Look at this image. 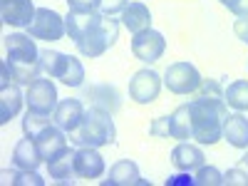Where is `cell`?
I'll use <instances>...</instances> for the list:
<instances>
[{
    "mask_svg": "<svg viewBox=\"0 0 248 186\" xmlns=\"http://www.w3.org/2000/svg\"><path fill=\"white\" fill-rule=\"evenodd\" d=\"M30 37L32 35H23V32H13L5 37V52H8L5 62L17 85H30L43 72V67H40V50L35 45V40Z\"/></svg>",
    "mask_w": 248,
    "mask_h": 186,
    "instance_id": "1",
    "label": "cell"
},
{
    "mask_svg": "<svg viewBox=\"0 0 248 186\" xmlns=\"http://www.w3.org/2000/svg\"><path fill=\"white\" fill-rule=\"evenodd\" d=\"M191 107V124H194V139L199 144H216L223 137V119L229 117L226 102H211L196 97L189 102Z\"/></svg>",
    "mask_w": 248,
    "mask_h": 186,
    "instance_id": "2",
    "label": "cell"
},
{
    "mask_svg": "<svg viewBox=\"0 0 248 186\" xmlns=\"http://www.w3.org/2000/svg\"><path fill=\"white\" fill-rule=\"evenodd\" d=\"M117 137L112 114L99 109V107H90L85 109V117H82V124L77 127V132H72V139L79 144V147H107L112 144Z\"/></svg>",
    "mask_w": 248,
    "mask_h": 186,
    "instance_id": "3",
    "label": "cell"
},
{
    "mask_svg": "<svg viewBox=\"0 0 248 186\" xmlns=\"http://www.w3.org/2000/svg\"><path fill=\"white\" fill-rule=\"evenodd\" d=\"M117 37H119V23L112 15H99L92 30L77 43V50L85 57H99L117 43Z\"/></svg>",
    "mask_w": 248,
    "mask_h": 186,
    "instance_id": "4",
    "label": "cell"
},
{
    "mask_svg": "<svg viewBox=\"0 0 248 186\" xmlns=\"http://www.w3.org/2000/svg\"><path fill=\"white\" fill-rule=\"evenodd\" d=\"M25 102H28V109L37 112V114H55L57 109V87L52 77H37L35 82L28 85V94H25Z\"/></svg>",
    "mask_w": 248,
    "mask_h": 186,
    "instance_id": "5",
    "label": "cell"
},
{
    "mask_svg": "<svg viewBox=\"0 0 248 186\" xmlns=\"http://www.w3.org/2000/svg\"><path fill=\"white\" fill-rule=\"evenodd\" d=\"M28 35H32L35 40H47V43L62 40L67 35L65 17L55 10H50V8H37L35 20L28 25Z\"/></svg>",
    "mask_w": 248,
    "mask_h": 186,
    "instance_id": "6",
    "label": "cell"
},
{
    "mask_svg": "<svg viewBox=\"0 0 248 186\" xmlns=\"http://www.w3.org/2000/svg\"><path fill=\"white\" fill-rule=\"evenodd\" d=\"M164 85L174 94H191L201 85V75L191 62H174L164 72Z\"/></svg>",
    "mask_w": 248,
    "mask_h": 186,
    "instance_id": "7",
    "label": "cell"
},
{
    "mask_svg": "<svg viewBox=\"0 0 248 186\" xmlns=\"http://www.w3.org/2000/svg\"><path fill=\"white\" fill-rule=\"evenodd\" d=\"M132 52L137 55V60L152 65V62L161 60V55L167 52V40H164L161 32H156V30L149 28V30L137 32L132 37Z\"/></svg>",
    "mask_w": 248,
    "mask_h": 186,
    "instance_id": "8",
    "label": "cell"
},
{
    "mask_svg": "<svg viewBox=\"0 0 248 186\" xmlns=\"http://www.w3.org/2000/svg\"><path fill=\"white\" fill-rule=\"evenodd\" d=\"M161 92V77L154 70H139L129 82V97L137 105H152Z\"/></svg>",
    "mask_w": 248,
    "mask_h": 186,
    "instance_id": "9",
    "label": "cell"
},
{
    "mask_svg": "<svg viewBox=\"0 0 248 186\" xmlns=\"http://www.w3.org/2000/svg\"><path fill=\"white\" fill-rule=\"evenodd\" d=\"M35 3L32 0H0V17L10 28H28L35 20Z\"/></svg>",
    "mask_w": 248,
    "mask_h": 186,
    "instance_id": "10",
    "label": "cell"
},
{
    "mask_svg": "<svg viewBox=\"0 0 248 186\" xmlns=\"http://www.w3.org/2000/svg\"><path fill=\"white\" fill-rule=\"evenodd\" d=\"M75 174L82 179H99L105 174V156L94 147H79L75 152Z\"/></svg>",
    "mask_w": 248,
    "mask_h": 186,
    "instance_id": "11",
    "label": "cell"
},
{
    "mask_svg": "<svg viewBox=\"0 0 248 186\" xmlns=\"http://www.w3.org/2000/svg\"><path fill=\"white\" fill-rule=\"evenodd\" d=\"M82 117H85V107H82L79 99H62L57 109H55V124L60 129H65L67 134L77 132V127L82 124Z\"/></svg>",
    "mask_w": 248,
    "mask_h": 186,
    "instance_id": "12",
    "label": "cell"
},
{
    "mask_svg": "<svg viewBox=\"0 0 248 186\" xmlns=\"http://www.w3.org/2000/svg\"><path fill=\"white\" fill-rule=\"evenodd\" d=\"M65 134H67V132H65V129H60L57 124H47V127L35 137L37 149H40V154H43L45 161L52 159L55 154H60L62 149L67 147V137H65Z\"/></svg>",
    "mask_w": 248,
    "mask_h": 186,
    "instance_id": "13",
    "label": "cell"
},
{
    "mask_svg": "<svg viewBox=\"0 0 248 186\" xmlns=\"http://www.w3.org/2000/svg\"><path fill=\"white\" fill-rule=\"evenodd\" d=\"M137 184H147L139 176V167L132 159H122L109 169V176L102 181V186H137Z\"/></svg>",
    "mask_w": 248,
    "mask_h": 186,
    "instance_id": "14",
    "label": "cell"
},
{
    "mask_svg": "<svg viewBox=\"0 0 248 186\" xmlns=\"http://www.w3.org/2000/svg\"><path fill=\"white\" fill-rule=\"evenodd\" d=\"M43 161L45 159H43V154H40V149H37L35 137H28L25 134V139H20L15 144V149H13V164H15L17 169H37Z\"/></svg>",
    "mask_w": 248,
    "mask_h": 186,
    "instance_id": "15",
    "label": "cell"
},
{
    "mask_svg": "<svg viewBox=\"0 0 248 186\" xmlns=\"http://www.w3.org/2000/svg\"><path fill=\"white\" fill-rule=\"evenodd\" d=\"M47 171H50V179H55L57 184H75V179H72V174H75V149L65 147L60 154L47 159Z\"/></svg>",
    "mask_w": 248,
    "mask_h": 186,
    "instance_id": "16",
    "label": "cell"
},
{
    "mask_svg": "<svg viewBox=\"0 0 248 186\" xmlns=\"http://www.w3.org/2000/svg\"><path fill=\"white\" fill-rule=\"evenodd\" d=\"M223 139L236 149H248V117L241 112L229 114L223 119Z\"/></svg>",
    "mask_w": 248,
    "mask_h": 186,
    "instance_id": "17",
    "label": "cell"
},
{
    "mask_svg": "<svg viewBox=\"0 0 248 186\" xmlns=\"http://www.w3.org/2000/svg\"><path fill=\"white\" fill-rule=\"evenodd\" d=\"M122 25L127 28L132 35L149 30L152 28V13H149V8L144 3H129L127 8H124V13H122Z\"/></svg>",
    "mask_w": 248,
    "mask_h": 186,
    "instance_id": "18",
    "label": "cell"
},
{
    "mask_svg": "<svg viewBox=\"0 0 248 186\" xmlns=\"http://www.w3.org/2000/svg\"><path fill=\"white\" fill-rule=\"evenodd\" d=\"M23 92L17 90V82L0 87V124H8L23 107Z\"/></svg>",
    "mask_w": 248,
    "mask_h": 186,
    "instance_id": "19",
    "label": "cell"
},
{
    "mask_svg": "<svg viewBox=\"0 0 248 186\" xmlns=\"http://www.w3.org/2000/svg\"><path fill=\"white\" fill-rule=\"evenodd\" d=\"M99 15H102V13H79V10H70V15L65 17V25H67V35H70V40H72L75 45L92 30V25L99 20Z\"/></svg>",
    "mask_w": 248,
    "mask_h": 186,
    "instance_id": "20",
    "label": "cell"
},
{
    "mask_svg": "<svg viewBox=\"0 0 248 186\" xmlns=\"http://www.w3.org/2000/svg\"><path fill=\"white\" fill-rule=\"evenodd\" d=\"M203 159H206L203 152L199 147H194V144H186V141H181L171 152V164L179 171H191V169L203 167Z\"/></svg>",
    "mask_w": 248,
    "mask_h": 186,
    "instance_id": "21",
    "label": "cell"
},
{
    "mask_svg": "<svg viewBox=\"0 0 248 186\" xmlns=\"http://www.w3.org/2000/svg\"><path fill=\"white\" fill-rule=\"evenodd\" d=\"M70 57L72 55H65V52H57V50H43L40 52V67L43 72L52 79H62L67 65H70Z\"/></svg>",
    "mask_w": 248,
    "mask_h": 186,
    "instance_id": "22",
    "label": "cell"
},
{
    "mask_svg": "<svg viewBox=\"0 0 248 186\" xmlns=\"http://www.w3.org/2000/svg\"><path fill=\"white\" fill-rule=\"evenodd\" d=\"M171 137L174 139H191L194 137V124H191V107L181 105L171 114Z\"/></svg>",
    "mask_w": 248,
    "mask_h": 186,
    "instance_id": "23",
    "label": "cell"
},
{
    "mask_svg": "<svg viewBox=\"0 0 248 186\" xmlns=\"http://www.w3.org/2000/svg\"><path fill=\"white\" fill-rule=\"evenodd\" d=\"M223 99H226L229 107H233L238 112H246L248 109V79L231 82V85L223 90Z\"/></svg>",
    "mask_w": 248,
    "mask_h": 186,
    "instance_id": "24",
    "label": "cell"
},
{
    "mask_svg": "<svg viewBox=\"0 0 248 186\" xmlns=\"http://www.w3.org/2000/svg\"><path fill=\"white\" fill-rule=\"evenodd\" d=\"M3 181L8 184H15V186H28V184H32V186H43L45 184V179L43 176H37L35 174V169H20V171H3Z\"/></svg>",
    "mask_w": 248,
    "mask_h": 186,
    "instance_id": "25",
    "label": "cell"
},
{
    "mask_svg": "<svg viewBox=\"0 0 248 186\" xmlns=\"http://www.w3.org/2000/svg\"><path fill=\"white\" fill-rule=\"evenodd\" d=\"M60 82L67 87H82V82H85V67H82V62L77 57H70V65H67Z\"/></svg>",
    "mask_w": 248,
    "mask_h": 186,
    "instance_id": "26",
    "label": "cell"
},
{
    "mask_svg": "<svg viewBox=\"0 0 248 186\" xmlns=\"http://www.w3.org/2000/svg\"><path fill=\"white\" fill-rule=\"evenodd\" d=\"M47 124H50V117H47V114H37V112L28 109V114H25V119H23V132H25L28 137H37L40 132L47 127Z\"/></svg>",
    "mask_w": 248,
    "mask_h": 186,
    "instance_id": "27",
    "label": "cell"
},
{
    "mask_svg": "<svg viewBox=\"0 0 248 186\" xmlns=\"http://www.w3.org/2000/svg\"><path fill=\"white\" fill-rule=\"evenodd\" d=\"M196 186H218V184H223V174L216 169V167H199V171H196Z\"/></svg>",
    "mask_w": 248,
    "mask_h": 186,
    "instance_id": "28",
    "label": "cell"
},
{
    "mask_svg": "<svg viewBox=\"0 0 248 186\" xmlns=\"http://www.w3.org/2000/svg\"><path fill=\"white\" fill-rule=\"evenodd\" d=\"M196 97H203V99H211V102H226L223 99V90L216 79H201V85L196 90Z\"/></svg>",
    "mask_w": 248,
    "mask_h": 186,
    "instance_id": "29",
    "label": "cell"
},
{
    "mask_svg": "<svg viewBox=\"0 0 248 186\" xmlns=\"http://www.w3.org/2000/svg\"><path fill=\"white\" fill-rule=\"evenodd\" d=\"M149 134L161 137V139H169L171 137V117H159L149 124Z\"/></svg>",
    "mask_w": 248,
    "mask_h": 186,
    "instance_id": "30",
    "label": "cell"
},
{
    "mask_svg": "<svg viewBox=\"0 0 248 186\" xmlns=\"http://www.w3.org/2000/svg\"><path fill=\"white\" fill-rule=\"evenodd\" d=\"M223 184L226 186H248V171H243V167L229 169L223 174Z\"/></svg>",
    "mask_w": 248,
    "mask_h": 186,
    "instance_id": "31",
    "label": "cell"
},
{
    "mask_svg": "<svg viewBox=\"0 0 248 186\" xmlns=\"http://www.w3.org/2000/svg\"><path fill=\"white\" fill-rule=\"evenodd\" d=\"M129 5V0H102L99 3V13L102 15H114V13H124V8Z\"/></svg>",
    "mask_w": 248,
    "mask_h": 186,
    "instance_id": "32",
    "label": "cell"
},
{
    "mask_svg": "<svg viewBox=\"0 0 248 186\" xmlns=\"http://www.w3.org/2000/svg\"><path fill=\"white\" fill-rule=\"evenodd\" d=\"M99 3L102 0H67L70 10H79V13H99Z\"/></svg>",
    "mask_w": 248,
    "mask_h": 186,
    "instance_id": "33",
    "label": "cell"
},
{
    "mask_svg": "<svg viewBox=\"0 0 248 186\" xmlns=\"http://www.w3.org/2000/svg\"><path fill=\"white\" fill-rule=\"evenodd\" d=\"M196 179L189 174V171H181V174H174L167 179V186H194Z\"/></svg>",
    "mask_w": 248,
    "mask_h": 186,
    "instance_id": "34",
    "label": "cell"
},
{
    "mask_svg": "<svg viewBox=\"0 0 248 186\" xmlns=\"http://www.w3.org/2000/svg\"><path fill=\"white\" fill-rule=\"evenodd\" d=\"M233 32L238 35V40H243V43L248 45V17H238V20H236Z\"/></svg>",
    "mask_w": 248,
    "mask_h": 186,
    "instance_id": "35",
    "label": "cell"
},
{
    "mask_svg": "<svg viewBox=\"0 0 248 186\" xmlns=\"http://www.w3.org/2000/svg\"><path fill=\"white\" fill-rule=\"evenodd\" d=\"M231 13L238 15V17H248V0H238V5H236Z\"/></svg>",
    "mask_w": 248,
    "mask_h": 186,
    "instance_id": "36",
    "label": "cell"
},
{
    "mask_svg": "<svg viewBox=\"0 0 248 186\" xmlns=\"http://www.w3.org/2000/svg\"><path fill=\"white\" fill-rule=\"evenodd\" d=\"M221 3H223L226 8H229V10H233V8L238 5V0H221Z\"/></svg>",
    "mask_w": 248,
    "mask_h": 186,
    "instance_id": "37",
    "label": "cell"
},
{
    "mask_svg": "<svg viewBox=\"0 0 248 186\" xmlns=\"http://www.w3.org/2000/svg\"><path fill=\"white\" fill-rule=\"evenodd\" d=\"M241 167H243V169H248V152L241 156Z\"/></svg>",
    "mask_w": 248,
    "mask_h": 186,
    "instance_id": "38",
    "label": "cell"
}]
</instances>
